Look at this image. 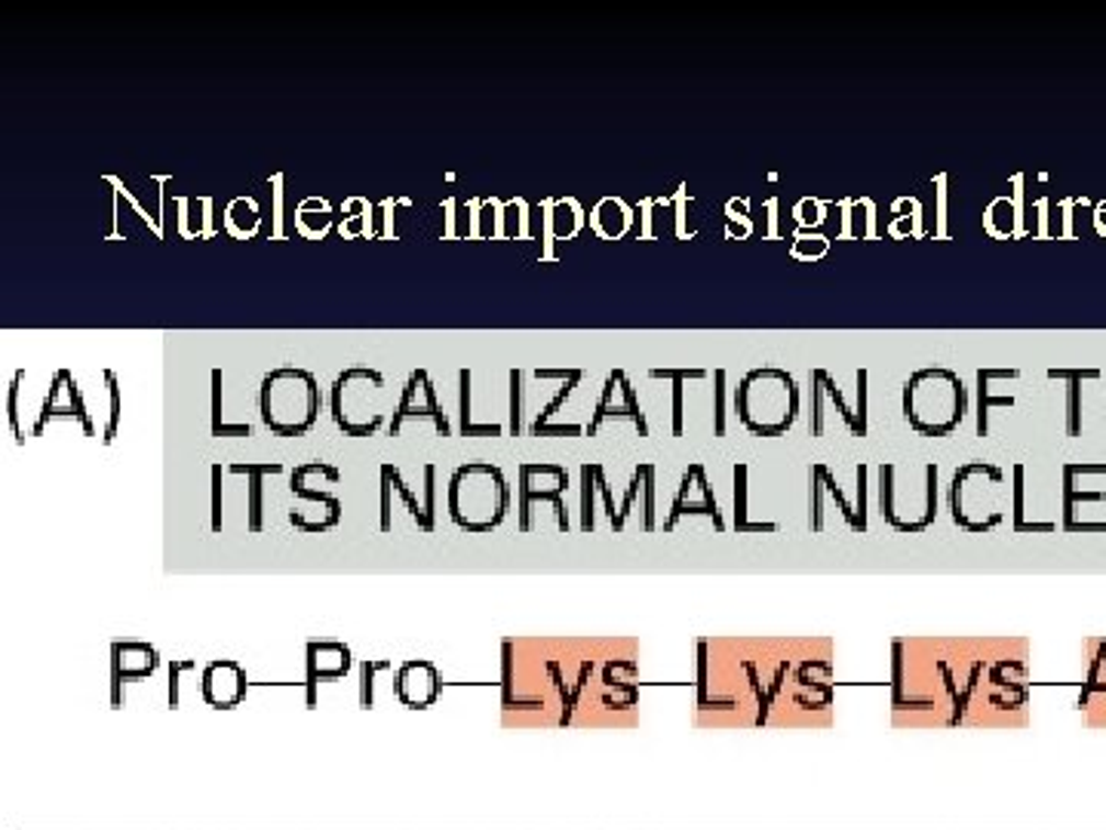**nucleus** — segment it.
<instances>
[{
	"label": "nucleus",
	"instance_id": "f257e3e1",
	"mask_svg": "<svg viewBox=\"0 0 1106 830\" xmlns=\"http://www.w3.org/2000/svg\"><path fill=\"white\" fill-rule=\"evenodd\" d=\"M320 412L317 378L305 369H274L262 382V419L283 437L305 434Z\"/></svg>",
	"mask_w": 1106,
	"mask_h": 830
},
{
	"label": "nucleus",
	"instance_id": "f03ea898",
	"mask_svg": "<svg viewBox=\"0 0 1106 830\" xmlns=\"http://www.w3.org/2000/svg\"><path fill=\"white\" fill-rule=\"evenodd\" d=\"M406 416H434L436 428H440L443 434H449V422H446V416H443V412H440V407H436V391H434V382H431V376H427V382H424V391H421V400H419V369H415V373L409 376V382L403 385V400H400V409L394 412L390 434H397V431H400V424H403Z\"/></svg>",
	"mask_w": 1106,
	"mask_h": 830
},
{
	"label": "nucleus",
	"instance_id": "7ed1b4c3",
	"mask_svg": "<svg viewBox=\"0 0 1106 830\" xmlns=\"http://www.w3.org/2000/svg\"><path fill=\"white\" fill-rule=\"evenodd\" d=\"M213 434L216 437H250V424L221 422V373L213 369Z\"/></svg>",
	"mask_w": 1106,
	"mask_h": 830
},
{
	"label": "nucleus",
	"instance_id": "20e7f679",
	"mask_svg": "<svg viewBox=\"0 0 1106 830\" xmlns=\"http://www.w3.org/2000/svg\"><path fill=\"white\" fill-rule=\"evenodd\" d=\"M1048 376L1051 378H1073V382H1070V412H1067V416H1070V434L1075 437V434H1079V428H1082V409H1079V388H1082V385H1079V378H1097L1101 373H1097V369H1088V373H1079V369H1075V373L1051 369Z\"/></svg>",
	"mask_w": 1106,
	"mask_h": 830
},
{
	"label": "nucleus",
	"instance_id": "39448f33",
	"mask_svg": "<svg viewBox=\"0 0 1106 830\" xmlns=\"http://www.w3.org/2000/svg\"><path fill=\"white\" fill-rule=\"evenodd\" d=\"M987 382H990V369H983V373H978V434H987V409L990 407H1012L1014 400L1012 397H990V388H987Z\"/></svg>",
	"mask_w": 1106,
	"mask_h": 830
},
{
	"label": "nucleus",
	"instance_id": "423d86ee",
	"mask_svg": "<svg viewBox=\"0 0 1106 830\" xmlns=\"http://www.w3.org/2000/svg\"><path fill=\"white\" fill-rule=\"evenodd\" d=\"M461 434H483L477 424L470 422V373L461 369Z\"/></svg>",
	"mask_w": 1106,
	"mask_h": 830
},
{
	"label": "nucleus",
	"instance_id": "0eeeda50",
	"mask_svg": "<svg viewBox=\"0 0 1106 830\" xmlns=\"http://www.w3.org/2000/svg\"><path fill=\"white\" fill-rule=\"evenodd\" d=\"M105 378H109V388H111V424H109V431H105V443H111L114 440V434H117V422H121V388H117V378H114V373H105Z\"/></svg>",
	"mask_w": 1106,
	"mask_h": 830
},
{
	"label": "nucleus",
	"instance_id": "6e6552de",
	"mask_svg": "<svg viewBox=\"0 0 1106 830\" xmlns=\"http://www.w3.org/2000/svg\"><path fill=\"white\" fill-rule=\"evenodd\" d=\"M19 378H22V369L16 373V378H13V385H10V403H7V409H10V424H13V431H16V437L22 440V431H19V412H16V394H19Z\"/></svg>",
	"mask_w": 1106,
	"mask_h": 830
},
{
	"label": "nucleus",
	"instance_id": "1a4fd4ad",
	"mask_svg": "<svg viewBox=\"0 0 1106 830\" xmlns=\"http://www.w3.org/2000/svg\"><path fill=\"white\" fill-rule=\"evenodd\" d=\"M722 378H726V373L719 369L717 373V434H722L726 431V412H722V394H726V385H722Z\"/></svg>",
	"mask_w": 1106,
	"mask_h": 830
},
{
	"label": "nucleus",
	"instance_id": "9d476101",
	"mask_svg": "<svg viewBox=\"0 0 1106 830\" xmlns=\"http://www.w3.org/2000/svg\"><path fill=\"white\" fill-rule=\"evenodd\" d=\"M511 385H514V412H511V434H520V373H511Z\"/></svg>",
	"mask_w": 1106,
	"mask_h": 830
}]
</instances>
